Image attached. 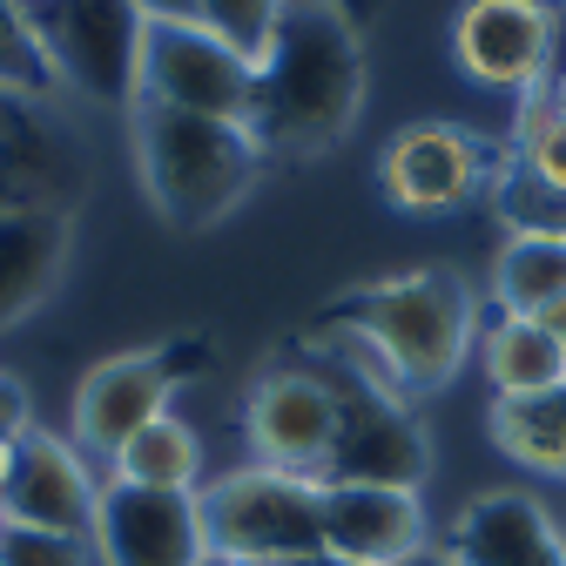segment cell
<instances>
[{"instance_id":"6da1fadb","label":"cell","mask_w":566,"mask_h":566,"mask_svg":"<svg viewBox=\"0 0 566 566\" xmlns=\"http://www.w3.org/2000/svg\"><path fill=\"white\" fill-rule=\"evenodd\" d=\"M365 34L337 0H283L276 34L256 61L250 135L270 163H311L358 128Z\"/></svg>"},{"instance_id":"7a4b0ae2","label":"cell","mask_w":566,"mask_h":566,"mask_svg":"<svg viewBox=\"0 0 566 566\" xmlns=\"http://www.w3.org/2000/svg\"><path fill=\"white\" fill-rule=\"evenodd\" d=\"M472 344H479V297L465 276L439 263L398 270L371 291H358L350 311L337 317V331L324 337L331 358H344L350 371H365L371 385L398 398L446 391L465 371Z\"/></svg>"},{"instance_id":"3957f363","label":"cell","mask_w":566,"mask_h":566,"mask_svg":"<svg viewBox=\"0 0 566 566\" xmlns=\"http://www.w3.org/2000/svg\"><path fill=\"white\" fill-rule=\"evenodd\" d=\"M128 149L142 196L156 202V217L169 230H209L256 189L263 176V142L243 122H209L182 115L163 102H135L128 108Z\"/></svg>"},{"instance_id":"277c9868","label":"cell","mask_w":566,"mask_h":566,"mask_svg":"<svg viewBox=\"0 0 566 566\" xmlns=\"http://www.w3.org/2000/svg\"><path fill=\"white\" fill-rule=\"evenodd\" d=\"M202 533L217 566H311L324 559V485L276 472V465H230L196 492Z\"/></svg>"},{"instance_id":"5b68a950","label":"cell","mask_w":566,"mask_h":566,"mask_svg":"<svg viewBox=\"0 0 566 566\" xmlns=\"http://www.w3.org/2000/svg\"><path fill=\"white\" fill-rule=\"evenodd\" d=\"M337 432H344V378L324 350L270 365L243 398V439H250L256 465L324 485L331 459H337Z\"/></svg>"},{"instance_id":"8992f818","label":"cell","mask_w":566,"mask_h":566,"mask_svg":"<svg viewBox=\"0 0 566 566\" xmlns=\"http://www.w3.org/2000/svg\"><path fill=\"white\" fill-rule=\"evenodd\" d=\"M41 48L54 61L61 102H88V108H135L142 88V34L149 14L135 0H54L34 14Z\"/></svg>"},{"instance_id":"52a82bcc","label":"cell","mask_w":566,"mask_h":566,"mask_svg":"<svg viewBox=\"0 0 566 566\" xmlns=\"http://www.w3.org/2000/svg\"><path fill=\"white\" fill-rule=\"evenodd\" d=\"M135 102H163L209 122H243L256 108V61H243L202 21H149L142 34V88Z\"/></svg>"},{"instance_id":"ba28073f","label":"cell","mask_w":566,"mask_h":566,"mask_svg":"<svg viewBox=\"0 0 566 566\" xmlns=\"http://www.w3.org/2000/svg\"><path fill=\"white\" fill-rule=\"evenodd\" d=\"M500 163L506 156L459 122H411L378 156V196L398 217H452V209L492 196Z\"/></svg>"},{"instance_id":"9c48e42d","label":"cell","mask_w":566,"mask_h":566,"mask_svg":"<svg viewBox=\"0 0 566 566\" xmlns=\"http://www.w3.org/2000/svg\"><path fill=\"white\" fill-rule=\"evenodd\" d=\"M331 358V350H324ZM344 378V432H337V459L324 485H418L432 472V439L411 411V398L371 385L365 371H350L344 358H331Z\"/></svg>"},{"instance_id":"30bf717a","label":"cell","mask_w":566,"mask_h":566,"mask_svg":"<svg viewBox=\"0 0 566 566\" xmlns=\"http://www.w3.org/2000/svg\"><path fill=\"white\" fill-rule=\"evenodd\" d=\"M88 196V149L54 102L0 95V217L8 209H67Z\"/></svg>"},{"instance_id":"8fae6325","label":"cell","mask_w":566,"mask_h":566,"mask_svg":"<svg viewBox=\"0 0 566 566\" xmlns=\"http://www.w3.org/2000/svg\"><path fill=\"white\" fill-rule=\"evenodd\" d=\"M88 546L102 566H217L196 492H142L115 479H102Z\"/></svg>"},{"instance_id":"7c38bea8","label":"cell","mask_w":566,"mask_h":566,"mask_svg":"<svg viewBox=\"0 0 566 566\" xmlns=\"http://www.w3.org/2000/svg\"><path fill=\"white\" fill-rule=\"evenodd\" d=\"M176 385H182V371L169 365V350H115V358H102L75 385L67 439H75L95 465H108L142 424H156L176 405Z\"/></svg>"},{"instance_id":"4fadbf2b","label":"cell","mask_w":566,"mask_h":566,"mask_svg":"<svg viewBox=\"0 0 566 566\" xmlns=\"http://www.w3.org/2000/svg\"><path fill=\"white\" fill-rule=\"evenodd\" d=\"M432 513L418 485H324V559L337 566H411L432 553Z\"/></svg>"},{"instance_id":"5bb4252c","label":"cell","mask_w":566,"mask_h":566,"mask_svg":"<svg viewBox=\"0 0 566 566\" xmlns=\"http://www.w3.org/2000/svg\"><path fill=\"white\" fill-rule=\"evenodd\" d=\"M452 54L479 88L533 95L553 75V14L546 0H465L452 21Z\"/></svg>"},{"instance_id":"9a60e30c","label":"cell","mask_w":566,"mask_h":566,"mask_svg":"<svg viewBox=\"0 0 566 566\" xmlns=\"http://www.w3.org/2000/svg\"><path fill=\"white\" fill-rule=\"evenodd\" d=\"M95 506H102V465L67 432L34 424L21 439V465H14L8 500H0V520L34 526V533H88Z\"/></svg>"},{"instance_id":"2e32d148","label":"cell","mask_w":566,"mask_h":566,"mask_svg":"<svg viewBox=\"0 0 566 566\" xmlns=\"http://www.w3.org/2000/svg\"><path fill=\"white\" fill-rule=\"evenodd\" d=\"M446 566H566V520L533 492H479L439 539Z\"/></svg>"},{"instance_id":"e0dca14e","label":"cell","mask_w":566,"mask_h":566,"mask_svg":"<svg viewBox=\"0 0 566 566\" xmlns=\"http://www.w3.org/2000/svg\"><path fill=\"white\" fill-rule=\"evenodd\" d=\"M75 217L67 209H8L0 217V331L28 324L67 276Z\"/></svg>"},{"instance_id":"ac0fdd59","label":"cell","mask_w":566,"mask_h":566,"mask_svg":"<svg viewBox=\"0 0 566 566\" xmlns=\"http://www.w3.org/2000/svg\"><path fill=\"white\" fill-rule=\"evenodd\" d=\"M479 371L492 385V398H533V391H559L566 385V358H559V344L546 337L539 317H506V311H492L479 324Z\"/></svg>"},{"instance_id":"d6986e66","label":"cell","mask_w":566,"mask_h":566,"mask_svg":"<svg viewBox=\"0 0 566 566\" xmlns=\"http://www.w3.org/2000/svg\"><path fill=\"white\" fill-rule=\"evenodd\" d=\"M102 479L115 485H142V492H202V432L189 418L163 411L102 465Z\"/></svg>"},{"instance_id":"ffe728a7","label":"cell","mask_w":566,"mask_h":566,"mask_svg":"<svg viewBox=\"0 0 566 566\" xmlns=\"http://www.w3.org/2000/svg\"><path fill=\"white\" fill-rule=\"evenodd\" d=\"M485 432L520 472L566 479V385L559 391H533V398H492Z\"/></svg>"},{"instance_id":"44dd1931","label":"cell","mask_w":566,"mask_h":566,"mask_svg":"<svg viewBox=\"0 0 566 566\" xmlns=\"http://www.w3.org/2000/svg\"><path fill=\"white\" fill-rule=\"evenodd\" d=\"M559 297H566V237H506V250L492 256V311L539 317Z\"/></svg>"},{"instance_id":"7402d4cb","label":"cell","mask_w":566,"mask_h":566,"mask_svg":"<svg viewBox=\"0 0 566 566\" xmlns=\"http://www.w3.org/2000/svg\"><path fill=\"white\" fill-rule=\"evenodd\" d=\"M0 95L8 102H61L54 61H48L41 28L21 0H0Z\"/></svg>"},{"instance_id":"603a6c76","label":"cell","mask_w":566,"mask_h":566,"mask_svg":"<svg viewBox=\"0 0 566 566\" xmlns=\"http://www.w3.org/2000/svg\"><path fill=\"white\" fill-rule=\"evenodd\" d=\"M276 14H283V0H196V21L209 34H223L243 61H263V48L276 34Z\"/></svg>"},{"instance_id":"cb8c5ba5","label":"cell","mask_w":566,"mask_h":566,"mask_svg":"<svg viewBox=\"0 0 566 566\" xmlns=\"http://www.w3.org/2000/svg\"><path fill=\"white\" fill-rule=\"evenodd\" d=\"M0 566H102L88 533H34L0 520Z\"/></svg>"},{"instance_id":"d4e9b609","label":"cell","mask_w":566,"mask_h":566,"mask_svg":"<svg viewBox=\"0 0 566 566\" xmlns=\"http://www.w3.org/2000/svg\"><path fill=\"white\" fill-rule=\"evenodd\" d=\"M533 182H546L553 196H566V115L546 128V135H533V142H520V149H506Z\"/></svg>"},{"instance_id":"484cf974","label":"cell","mask_w":566,"mask_h":566,"mask_svg":"<svg viewBox=\"0 0 566 566\" xmlns=\"http://www.w3.org/2000/svg\"><path fill=\"white\" fill-rule=\"evenodd\" d=\"M34 432V398L14 371H0V439H28Z\"/></svg>"},{"instance_id":"4316f807","label":"cell","mask_w":566,"mask_h":566,"mask_svg":"<svg viewBox=\"0 0 566 566\" xmlns=\"http://www.w3.org/2000/svg\"><path fill=\"white\" fill-rule=\"evenodd\" d=\"M149 21H196V0H135Z\"/></svg>"},{"instance_id":"83f0119b","label":"cell","mask_w":566,"mask_h":566,"mask_svg":"<svg viewBox=\"0 0 566 566\" xmlns=\"http://www.w3.org/2000/svg\"><path fill=\"white\" fill-rule=\"evenodd\" d=\"M553 14V75H566V0H546Z\"/></svg>"},{"instance_id":"f1b7e54d","label":"cell","mask_w":566,"mask_h":566,"mask_svg":"<svg viewBox=\"0 0 566 566\" xmlns=\"http://www.w3.org/2000/svg\"><path fill=\"white\" fill-rule=\"evenodd\" d=\"M539 324H546V337L559 344V358H566V297H559V304H546V311H539Z\"/></svg>"},{"instance_id":"f546056e","label":"cell","mask_w":566,"mask_h":566,"mask_svg":"<svg viewBox=\"0 0 566 566\" xmlns=\"http://www.w3.org/2000/svg\"><path fill=\"white\" fill-rule=\"evenodd\" d=\"M14 465H21V439H0V500H8V485H14Z\"/></svg>"},{"instance_id":"4dcf8cb0","label":"cell","mask_w":566,"mask_h":566,"mask_svg":"<svg viewBox=\"0 0 566 566\" xmlns=\"http://www.w3.org/2000/svg\"><path fill=\"white\" fill-rule=\"evenodd\" d=\"M546 95H553V108L566 115V75H546Z\"/></svg>"},{"instance_id":"1f68e13d","label":"cell","mask_w":566,"mask_h":566,"mask_svg":"<svg viewBox=\"0 0 566 566\" xmlns=\"http://www.w3.org/2000/svg\"><path fill=\"white\" fill-rule=\"evenodd\" d=\"M337 8H344V14H350V21H365V14H371V8H378V0H337Z\"/></svg>"},{"instance_id":"d6a6232c","label":"cell","mask_w":566,"mask_h":566,"mask_svg":"<svg viewBox=\"0 0 566 566\" xmlns=\"http://www.w3.org/2000/svg\"><path fill=\"white\" fill-rule=\"evenodd\" d=\"M411 566H446V553H439V546H432V553H418V559H411Z\"/></svg>"},{"instance_id":"836d02e7","label":"cell","mask_w":566,"mask_h":566,"mask_svg":"<svg viewBox=\"0 0 566 566\" xmlns=\"http://www.w3.org/2000/svg\"><path fill=\"white\" fill-rule=\"evenodd\" d=\"M21 8H28V14H41V8H54V0H21Z\"/></svg>"},{"instance_id":"e575fe53","label":"cell","mask_w":566,"mask_h":566,"mask_svg":"<svg viewBox=\"0 0 566 566\" xmlns=\"http://www.w3.org/2000/svg\"><path fill=\"white\" fill-rule=\"evenodd\" d=\"M311 566H337V559H311Z\"/></svg>"}]
</instances>
